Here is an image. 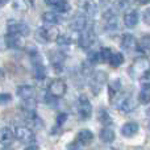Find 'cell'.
I'll return each instance as SVG.
<instances>
[{"instance_id":"1","label":"cell","mask_w":150,"mask_h":150,"mask_svg":"<svg viewBox=\"0 0 150 150\" xmlns=\"http://www.w3.org/2000/svg\"><path fill=\"white\" fill-rule=\"evenodd\" d=\"M149 71H150V59H148V57L136 58L132 62V65L129 66V75L133 79H140L141 76L148 74Z\"/></svg>"},{"instance_id":"2","label":"cell","mask_w":150,"mask_h":150,"mask_svg":"<svg viewBox=\"0 0 150 150\" xmlns=\"http://www.w3.org/2000/svg\"><path fill=\"white\" fill-rule=\"evenodd\" d=\"M47 91H49V95L54 99L62 98L63 95L67 91V86H66L65 80L62 79H54L50 82L49 87H47Z\"/></svg>"},{"instance_id":"3","label":"cell","mask_w":150,"mask_h":150,"mask_svg":"<svg viewBox=\"0 0 150 150\" xmlns=\"http://www.w3.org/2000/svg\"><path fill=\"white\" fill-rule=\"evenodd\" d=\"M107 79H108V75L104 73V71H95V73L92 74V78H91V80H90V88H91V91H92L95 95H98V93L100 92L103 84L107 82Z\"/></svg>"},{"instance_id":"4","label":"cell","mask_w":150,"mask_h":150,"mask_svg":"<svg viewBox=\"0 0 150 150\" xmlns=\"http://www.w3.org/2000/svg\"><path fill=\"white\" fill-rule=\"evenodd\" d=\"M15 137L17 138L20 142L23 144H32L36 140V136H34L33 130L29 129L28 127H17L15 129Z\"/></svg>"},{"instance_id":"5","label":"cell","mask_w":150,"mask_h":150,"mask_svg":"<svg viewBox=\"0 0 150 150\" xmlns=\"http://www.w3.org/2000/svg\"><path fill=\"white\" fill-rule=\"evenodd\" d=\"M29 32H30V29L25 23L15 21V20L8 21V34H17L20 37H24L28 36Z\"/></svg>"},{"instance_id":"6","label":"cell","mask_w":150,"mask_h":150,"mask_svg":"<svg viewBox=\"0 0 150 150\" xmlns=\"http://www.w3.org/2000/svg\"><path fill=\"white\" fill-rule=\"evenodd\" d=\"M96 42V36L91 29H86V30L80 32V36L78 38V44L82 49H91L93 44Z\"/></svg>"},{"instance_id":"7","label":"cell","mask_w":150,"mask_h":150,"mask_svg":"<svg viewBox=\"0 0 150 150\" xmlns=\"http://www.w3.org/2000/svg\"><path fill=\"white\" fill-rule=\"evenodd\" d=\"M78 113L83 120L90 119L91 115H92V105H91L87 96L82 95L78 100Z\"/></svg>"},{"instance_id":"8","label":"cell","mask_w":150,"mask_h":150,"mask_svg":"<svg viewBox=\"0 0 150 150\" xmlns=\"http://www.w3.org/2000/svg\"><path fill=\"white\" fill-rule=\"evenodd\" d=\"M37 34H38V37L41 38L42 42H52L57 40V37L59 36V32H58V29L55 26H44V28L38 29Z\"/></svg>"},{"instance_id":"9","label":"cell","mask_w":150,"mask_h":150,"mask_svg":"<svg viewBox=\"0 0 150 150\" xmlns=\"http://www.w3.org/2000/svg\"><path fill=\"white\" fill-rule=\"evenodd\" d=\"M116 107H117V109H120V111L122 112V113H130V112H133L136 109L137 103H136V100L132 98V96H122V98L119 99Z\"/></svg>"},{"instance_id":"10","label":"cell","mask_w":150,"mask_h":150,"mask_svg":"<svg viewBox=\"0 0 150 150\" xmlns=\"http://www.w3.org/2000/svg\"><path fill=\"white\" fill-rule=\"evenodd\" d=\"M87 24H88L87 16L82 12H78V13H75V16L73 17V20H71L70 28L75 32H83L87 28Z\"/></svg>"},{"instance_id":"11","label":"cell","mask_w":150,"mask_h":150,"mask_svg":"<svg viewBox=\"0 0 150 150\" xmlns=\"http://www.w3.org/2000/svg\"><path fill=\"white\" fill-rule=\"evenodd\" d=\"M92 140H93V133L90 129H82L78 132L75 144L78 146H84V145H90L92 142Z\"/></svg>"},{"instance_id":"12","label":"cell","mask_w":150,"mask_h":150,"mask_svg":"<svg viewBox=\"0 0 150 150\" xmlns=\"http://www.w3.org/2000/svg\"><path fill=\"white\" fill-rule=\"evenodd\" d=\"M121 46L124 47L127 52H132V50L137 49V40L133 34L124 33L121 36Z\"/></svg>"},{"instance_id":"13","label":"cell","mask_w":150,"mask_h":150,"mask_svg":"<svg viewBox=\"0 0 150 150\" xmlns=\"http://www.w3.org/2000/svg\"><path fill=\"white\" fill-rule=\"evenodd\" d=\"M124 24L127 28H134L136 25L138 24V12L133 8L128 9L127 12L124 13Z\"/></svg>"},{"instance_id":"14","label":"cell","mask_w":150,"mask_h":150,"mask_svg":"<svg viewBox=\"0 0 150 150\" xmlns=\"http://www.w3.org/2000/svg\"><path fill=\"white\" fill-rule=\"evenodd\" d=\"M79 4L83 9V13L87 17H92L98 12V4L93 0H82V1H79Z\"/></svg>"},{"instance_id":"15","label":"cell","mask_w":150,"mask_h":150,"mask_svg":"<svg viewBox=\"0 0 150 150\" xmlns=\"http://www.w3.org/2000/svg\"><path fill=\"white\" fill-rule=\"evenodd\" d=\"M34 95H36V91H34V88L30 87V86H20V87L17 88V96L20 99H23L24 101L33 100Z\"/></svg>"},{"instance_id":"16","label":"cell","mask_w":150,"mask_h":150,"mask_svg":"<svg viewBox=\"0 0 150 150\" xmlns=\"http://www.w3.org/2000/svg\"><path fill=\"white\" fill-rule=\"evenodd\" d=\"M5 46L9 49H20L23 46V38L17 34H7L4 38Z\"/></svg>"},{"instance_id":"17","label":"cell","mask_w":150,"mask_h":150,"mask_svg":"<svg viewBox=\"0 0 150 150\" xmlns=\"http://www.w3.org/2000/svg\"><path fill=\"white\" fill-rule=\"evenodd\" d=\"M138 129H140V127H138L137 122H133V121L125 122L121 128V134L124 137H133L134 134H137Z\"/></svg>"},{"instance_id":"18","label":"cell","mask_w":150,"mask_h":150,"mask_svg":"<svg viewBox=\"0 0 150 150\" xmlns=\"http://www.w3.org/2000/svg\"><path fill=\"white\" fill-rule=\"evenodd\" d=\"M137 50L145 55H150V34L141 37L140 42H137Z\"/></svg>"},{"instance_id":"19","label":"cell","mask_w":150,"mask_h":150,"mask_svg":"<svg viewBox=\"0 0 150 150\" xmlns=\"http://www.w3.org/2000/svg\"><path fill=\"white\" fill-rule=\"evenodd\" d=\"M42 21H44L47 26H55L57 24L61 23V18H59V16L54 12H45L44 15H42Z\"/></svg>"},{"instance_id":"20","label":"cell","mask_w":150,"mask_h":150,"mask_svg":"<svg viewBox=\"0 0 150 150\" xmlns=\"http://www.w3.org/2000/svg\"><path fill=\"white\" fill-rule=\"evenodd\" d=\"M13 138H15V134H13V132L9 128H1L0 129V144L9 145L13 141Z\"/></svg>"},{"instance_id":"21","label":"cell","mask_w":150,"mask_h":150,"mask_svg":"<svg viewBox=\"0 0 150 150\" xmlns=\"http://www.w3.org/2000/svg\"><path fill=\"white\" fill-rule=\"evenodd\" d=\"M115 138H116V133H115V130L112 129V128L105 127V128H103V129H101L100 140L103 141V142H107V144L113 142Z\"/></svg>"},{"instance_id":"22","label":"cell","mask_w":150,"mask_h":150,"mask_svg":"<svg viewBox=\"0 0 150 150\" xmlns=\"http://www.w3.org/2000/svg\"><path fill=\"white\" fill-rule=\"evenodd\" d=\"M112 54H113V52H112L109 47H101V50L99 52V59L103 63H109V59H111Z\"/></svg>"},{"instance_id":"23","label":"cell","mask_w":150,"mask_h":150,"mask_svg":"<svg viewBox=\"0 0 150 150\" xmlns=\"http://www.w3.org/2000/svg\"><path fill=\"white\" fill-rule=\"evenodd\" d=\"M122 63H124V55L121 54V53H113L111 57V59H109V65L113 66V67H119V66H121Z\"/></svg>"},{"instance_id":"24","label":"cell","mask_w":150,"mask_h":150,"mask_svg":"<svg viewBox=\"0 0 150 150\" xmlns=\"http://www.w3.org/2000/svg\"><path fill=\"white\" fill-rule=\"evenodd\" d=\"M55 42H57V45L61 47H67L71 45L73 40H71V37L67 36V34H59V36L57 37V40H55Z\"/></svg>"},{"instance_id":"25","label":"cell","mask_w":150,"mask_h":150,"mask_svg":"<svg viewBox=\"0 0 150 150\" xmlns=\"http://www.w3.org/2000/svg\"><path fill=\"white\" fill-rule=\"evenodd\" d=\"M108 90H109V95H111V98H112V95H116L117 92H119L120 90H121V82H120V79H113L111 83H109V86H108Z\"/></svg>"},{"instance_id":"26","label":"cell","mask_w":150,"mask_h":150,"mask_svg":"<svg viewBox=\"0 0 150 150\" xmlns=\"http://www.w3.org/2000/svg\"><path fill=\"white\" fill-rule=\"evenodd\" d=\"M55 9L58 11L59 13H67L71 9V5H70V3L67 1V0H61L59 3H58L57 5H55Z\"/></svg>"},{"instance_id":"27","label":"cell","mask_w":150,"mask_h":150,"mask_svg":"<svg viewBox=\"0 0 150 150\" xmlns=\"http://www.w3.org/2000/svg\"><path fill=\"white\" fill-rule=\"evenodd\" d=\"M98 119H99V121H100L101 124H104V125H109V124H111V117H109L108 112H107L105 109H100V111H99Z\"/></svg>"},{"instance_id":"28","label":"cell","mask_w":150,"mask_h":150,"mask_svg":"<svg viewBox=\"0 0 150 150\" xmlns=\"http://www.w3.org/2000/svg\"><path fill=\"white\" fill-rule=\"evenodd\" d=\"M138 101L141 104H149L150 103V90H142L138 93Z\"/></svg>"},{"instance_id":"29","label":"cell","mask_w":150,"mask_h":150,"mask_svg":"<svg viewBox=\"0 0 150 150\" xmlns=\"http://www.w3.org/2000/svg\"><path fill=\"white\" fill-rule=\"evenodd\" d=\"M87 59H88V63H91V65H96V63H99L100 62V59H99V52H95V50L88 52Z\"/></svg>"},{"instance_id":"30","label":"cell","mask_w":150,"mask_h":150,"mask_svg":"<svg viewBox=\"0 0 150 150\" xmlns=\"http://www.w3.org/2000/svg\"><path fill=\"white\" fill-rule=\"evenodd\" d=\"M138 80H140V84L144 90H150V71L144 76H141Z\"/></svg>"},{"instance_id":"31","label":"cell","mask_w":150,"mask_h":150,"mask_svg":"<svg viewBox=\"0 0 150 150\" xmlns=\"http://www.w3.org/2000/svg\"><path fill=\"white\" fill-rule=\"evenodd\" d=\"M13 8H15L16 11H21V12H24V11H26L28 5H26L25 0H15V1H13Z\"/></svg>"},{"instance_id":"32","label":"cell","mask_w":150,"mask_h":150,"mask_svg":"<svg viewBox=\"0 0 150 150\" xmlns=\"http://www.w3.org/2000/svg\"><path fill=\"white\" fill-rule=\"evenodd\" d=\"M66 120H67V113H59L57 116V120H55V122H57V125L58 127H62L63 124H65L66 122Z\"/></svg>"},{"instance_id":"33","label":"cell","mask_w":150,"mask_h":150,"mask_svg":"<svg viewBox=\"0 0 150 150\" xmlns=\"http://www.w3.org/2000/svg\"><path fill=\"white\" fill-rule=\"evenodd\" d=\"M12 100V96L9 93H0V104H7Z\"/></svg>"},{"instance_id":"34","label":"cell","mask_w":150,"mask_h":150,"mask_svg":"<svg viewBox=\"0 0 150 150\" xmlns=\"http://www.w3.org/2000/svg\"><path fill=\"white\" fill-rule=\"evenodd\" d=\"M142 18H144V23H145L146 25L150 26V8H146V9L144 11Z\"/></svg>"},{"instance_id":"35","label":"cell","mask_w":150,"mask_h":150,"mask_svg":"<svg viewBox=\"0 0 150 150\" xmlns=\"http://www.w3.org/2000/svg\"><path fill=\"white\" fill-rule=\"evenodd\" d=\"M46 1V4H49V5H53V7H55V5L58 4V3L61 1V0H45Z\"/></svg>"},{"instance_id":"36","label":"cell","mask_w":150,"mask_h":150,"mask_svg":"<svg viewBox=\"0 0 150 150\" xmlns=\"http://www.w3.org/2000/svg\"><path fill=\"white\" fill-rule=\"evenodd\" d=\"M137 4H140V5H145V4H149L150 3V0H134Z\"/></svg>"},{"instance_id":"37","label":"cell","mask_w":150,"mask_h":150,"mask_svg":"<svg viewBox=\"0 0 150 150\" xmlns=\"http://www.w3.org/2000/svg\"><path fill=\"white\" fill-rule=\"evenodd\" d=\"M24 150H40V148L37 145H29V146H26Z\"/></svg>"},{"instance_id":"38","label":"cell","mask_w":150,"mask_h":150,"mask_svg":"<svg viewBox=\"0 0 150 150\" xmlns=\"http://www.w3.org/2000/svg\"><path fill=\"white\" fill-rule=\"evenodd\" d=\"M119 1H127V0H119Z\"/></svg>"}]
</instances>
